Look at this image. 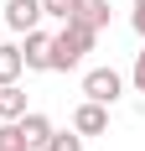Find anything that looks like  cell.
<instances>
[{"label":"cell","instance_id":"6da1fadb","mask_svg":"<svg viewBox=\"0 0 145 151\" xmlns=\"http://www.w3.org/2000/svg\"><path fill=\"white\" fill-rule=\"evenodd\" d=\"M93 37H99V31L78 26V21H62V31L52 37V73H68V68H78V63L93 52Z\"/></svg>","mask_w":145,"mask_h":151},{"label":"cell","instance_id":"7a4b0ae2","mask_svg":"<svg viewBox=\"0 0 145 151\" xmlns=\"http://www.w3.org/2000/svg\"><path fill=\"white\" fill-rule=\"evenodd\" d=\"M119 94H124V78L114 73V68H88L83 73V99H93V104H114Z\"/></svg>","mask_w":145,"mask_h":151},{"label":"cell","instance_id":"3957f363","mask_svg":"<svg viewBox=\"0 0 145 151\" xmlns=\"http://www.w3.org/2000/svg\"><path fill=\"white\" fill-rule=\"evenodd\" d=\"M21 63H26L31 73H47V68H52V37H47L42 26H36V31H26V47H21Z\"/></svg>","mask_w":145,"mask_h":151},{"label":"cell","instance_id":"277c9868","mask_svg":"<svg viewBox=\"0 0 145 151\" xmlns=\"http://www.w3.org/2000/svg\"><path fill=\"white\" fill-rule=\"evenodd\" d=\"M5 26L11 31H36L42 26V0H5Z\"/></svg>","mask_w":145,"mask_h":151},{"label":"cell","instance_id":"5b68a950","mask_svg":"<svg viewBox=\"0 0 145 151\" xmlns=\"http://www.w3.org/2000/svg\"><path fill=\"white\" fill-rule=\"evenodd\" d=\"M72 130H78V136H104V130H109V109L93 104V99H83V104L72 109Z\"/></svg>","mask_w":145,"mask_h":151},{"label":"cell","instance_id":"8992f818","mask_svg":"<svg viewBox=\"0 0 145 151\" xmlns=\"http://www.w3.org/2000/svg\"><path fill=\"white\" fill-rule=\"evenodd\" d=\"M16 125H21V136H26V151H42V146H47V136H52V120H47L42 109H26Z\"/></svg>","mask_w":145,"mask_h":151},{"label":"cell","instance_id":"52a82bcc","mask_svg":"<svg viewBox=\"0 0 145 151\" xmlns=\"http://www.w3.org/2000/svg\"><path fill=\"white\" fill-rule=\"evenodd\" d=\"M68 21H78V26H88V31H104L109 26V0H78Z\"/></svg>","mask_w":145,"mask_h":151},{"label":"cell","instance_id":"ba28073f","mask_svg":"<svg viewBox=\"0 0 145 151\" xmlns=\"http://www.w3.org/2000/svg\"><path fill=\"white\" fill-rule=\"evenodd\" d=\"M26 63H21V47L16 42H0V83H21Z\"/></svg>","mask_w":145,"mask_h":151},{"label":"cell","instance_id":"9c48e42d","mask_svg":"<svg viewBox=\"0 0 145 151\" xmlns=\"http://www.w3.org/2000/svg\"><path fill=\"white\" fill-rule=\"evenodd\" d=\"M26 115V94L21 83H0V120H21Z\"/></svg>","mask_w":145,"mask_h":151},{"label":"cell","instance_id":"30bf717a","mask_svg":"<svg viewBox=\"0 0 145 151\" xmlns=\"http://www.w3.org/2000/svg\"><path fill=\"white\" fill-rule=\"evenodd\" d=\"M42 151H83V136H78V130H52Z\"/></svg>","mask_w":145,"mask_h":151},{"label":"cell","instance_id":"8fae6325","mask_svg":"<svg viewBox=\"0 0 145 151\" xmlns=\"http://www.w3.org/2000/svg\"><path fill=\"white\" fill-rule=\"evenodd\" d=\"M0 151H26V136L16 120H0Z\"/></svg>","mask_w":145,"mask_h":151},{"label":"cell","instance_id":"7c38bea8","mask_svg":"<svg viewBox=\"0 0 145 151\" xmlns=\"http://www.w3.org/2000/svg\"><path fill=\"white\" fill-rule=\"evenodd\" d=\"M72 5H78V0H42V16H57V21H68V16H72Z\"/></svg>","mask_w":145,"mask_h":151},{"label":"cell","instance_id":"4fadbf2b","mask_svg":"<svg viewBox=\"0 0 145 151\" xmlns=\"http://www.w3.org/2000/svg\"><path fill=\"white\" fill-rule=\"evenodd\" d=\"M130 83H135V94H145V47L135 52V68H130Z\"/></svg>","mask_w":145,"mask_h":151},{"label":"cell","instance_id":"5bb4252c","mask_svg":"<svg viewBox=\"0 0 145 151\" xmlns=\"http://www.w3.org/2000/svg\"><path fill=\"white\" fill-rule=\"evenodd\" d=\"M135 11H145V0H135Z\"/></svg>","mask_w":145,"mask_h":151}]
</instances>
